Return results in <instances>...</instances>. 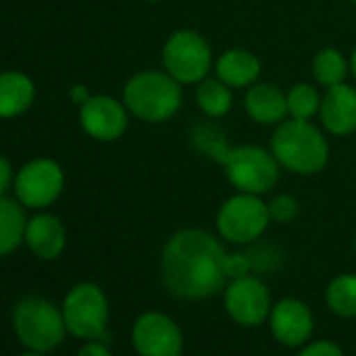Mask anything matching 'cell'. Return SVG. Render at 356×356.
I'll use <instances>...</instances> for the list:
<instances>
[{
    "label": "cell",
    "mask_w": 356,
    "mask_h": 356,
    "mask_svg": "<svg viewBox=\"0 0 356 356\" xmlns=\"http://www.w3.org/2000/svg\"><path fill=\"white\" fill-rule=\"evenodd\" d=\"M321 92L314 84L298 82L287 90V111L293 120H312L321 109Z\"/></svg>",
    "instance_id": "obj_23"
},
{
    "label": "cell",
    "mask_w": 356,
    "mask_h": 356,
    "mask_svg": "<svg viewBox=\"0 0 356 356\" xmlns=\"http://www.w3.org/2000/svg\"><path fill=\"white\" fill-rule=\"evenodd\" d=\"M225 308L237 325L256 327L264 323L273 310L270 291L254 275L231 279L225 287Z\"/></svg>",
    "instance_id": "obj_11"
},
{
    "label": "cell",
    "mask_w": 356,
    "mask_h": 356,
    "mask_svg": "<svg viewBox=\"0 0 356 356\" xmlns=\"http://www.w3.org/2000/svg\"><path fill=\"white\" fill-rule=\"evenodd\" d=\"M24 356H40V352H32V354H24Z\"/></svg>",
    "instance_id": "obj_30"
},
{
    "label": "cell",
    "mask_w": 356,
    "mask_h": 356,
    "mask_svg": "<svg viewBox=\"0 0 356 356\" xmlns=\"http://www.w3.org/2000/svg\"><path fill=\"white\" fill-rule=\"evenodd\" d=\"M233 88L227 86L220 78H206L200 84H195V103L197 109L210 118L220 120L233 109Z\"/></svg>",
    "instance_id": "obj_19"
},
{
    "label": "cell",
    "mask_w": 356,
    "mask_h": 356,
    "mask_svg": "<svg viewBox=\"0 0 356 356\" xmlns=\"http://www.w3.org/2000/svg\"><path fill=\"white\" fill-rule=\"evenodd\" d=\"M145 3H161V0H145Z\"/></svg>",
    "instance_id": "obj_31"
},
{
    "label": "cell",
    "mask_w": 356,
    "mask_h": 356,
    "mask_svg": "<svg viewBox=\"0 0 356 356\" xmlns=\"http://www.w3.org/2000/svg\"><path fill=\"white\" fill-rule=\"evenodd\" d=\"M318 118L323 128L333 136H350L356 132V88L341 82L325 88Z\"/></svg>",
    "instance_id": "obj_14"
},
{
    "label": "cell",
    "mask_w": 356,
    "mask_h": 356,
    "mask_svg": "<svg viewBox=\"0 0 356 356\" xmlns=\"http://www.w3.org/2000/svg\"><path fill=\"white\" fill-rule=\"evenodd\" d=\"M354 250H356V237H354Z\"/></svg>",
    "instance_id": "obj_32"
},
{
    "label": "cell",
    "mask_w": 356,
    "mask_h": 356,
    "mask_svg": "<svg viewBox=\"0 0 356 356\" xmlns=\"http://www.w3.org/2000/svg\"><path fill=\"white\" fill-rule=\"evenodd\" d=\"M214 72L216 78H220L227 86L239 90V88H250L252 84L258 82L262 74V63L252 51L235 47V49H227L216 59Z\"/></svg>",
    "instance_id": "obj_16"
},
{
    "label": "cell",
    "mask_w": 356,
    "mask_h": 356,
    "mask_svg": "<svg viewBox=\"0 0 356 356\" xmlns=\"http://www.w3.org/2000/svg\"><path fill=\"white\" fill-rule=\"evenodd\" d=\"M214 51L204 34L195 30H176L161 49L163 70L183 86L200 84L214 70Z\"/></svg>",
    "instance_id": "obj_5"
},
{
    "label": "cell",
    "mask_w": 356,
    "mask_h": 356,
    "mask_svg": "<svg viewBox=\"0 0 356 356\" xmlns=\"http://www.w3.org/2000/svg\"><path fill=\"white\" fill-rule=\"evenodd\" d=\"M218 163L225 168V174L229 183L239 193H252V195H266L270 193L279 178H281V165L270 149L260 145H229Z\"/></svg>",
    "instance_id": "obj_4"
},
{
    "label": "cell",
    "mask_w": 356,
    "mask_h": 356,
    "mask_svg": "<svg viewBox=\"0 0 356 356\" xmlns=\"http://www.w3.org/2000/svg\"><path fill=\"white\" fill-rule=\"evenodd\" d=\"M183 84L165 70H143L124 86V105L147 124H163L183 107Z\"/></svg>",
    "instance_id": "obj_3"
},
{
    "label": "cell",
    "mask_w": 356,
    "mask_h": 356,
    "mask_svg": "<svg viewBox=\"0 0 356 356\" xmlns=\"http://www.w3.org/2000/svg\"><path fill=\"white\" fill-rule=\"evenodd\" d=\"M270 151L279 165L298 176H312L329 163V143L310 120H285L270 136Z\"/></svg>",
    "instance_id": "obj_2"
},
{
    "label": "cell",
    "mask_w": 356,
    "mask_h": 356,
    "mask_svg": "<svg viewBox=\"0 0 356 356\" xmlns=\"http://www.w3.org/2000/svg\"><path fill=\"white\" fill-rule=\"evenodd\" d=\"M26 227L22 206L0 195V256L11 254L26 239Z\"/></svg>",
    "instance_id": "obj_20"
},
{
    "label": "cell",
    "mask_w": 356,
    "mask_h": 356,
    "mask_svg": "<svg viewBox=\"0 0 356 356\" xmlns=\"http://www.w3.org/2000/svg\"><path fill=\"white\" fill-rule=\"evenodd\" d=\"M78 356H113V354H111V350L107 348L105 341H101V339H90L86 346L80 348Z\"/></svg>",
    "instance_id": "obj_27"
},
{
    "label": "cell",
    "mask_w": 356,
    "mask_h": 356,
    "mask_svg": "<svg viewBox=\"0 0 356 356\" xmlns=\"http://www.w3.org/2000/svg\"><path fill=\"white\" fill-rule=\"evenodd\" d=\"M298 356H343V352L335 341L321 339V341H312V343L304 346Z\"/></svg>",
    "instance_id": "obj_25"
},
{
    "label": "cell",
    "mask_w": 356,
    "mask_h": 356,
    "mask_svg": "<svg viewBox=\"0 0 356 356\" xmlns=\"http://www.w3.org/2000/svg\"><path fill=\"white\" fill-rule=\"evenodd\" d=\"M243 107L250 120L262 126H279L287 120V92L273 82H256L245 90Z\"/></svg>",
    "instance_id": "obj_15"
},
{
    "label": "cell",
    "mask_w": 356,
    "mask_h": 356,
    "mask_svg": "<svg viewBox=\"0 0 356 356\" xmlns=\"http://www.w3.org/2000/svg\"><path fill=\"white\" fill-rule=\"evenodd\" d=\"M109 304L95 283L76 285L63 302V321L72 335L80 339H103L107 335Z\"/></svg>",
    "instance_id": "obj_8"
},
{
    "label": "cell",
    "mask_w": 356,
    "mask_h": 356,
    "mask_svg": "<svg viewBox=\"0 0 356 356\" xmlns=\"http://www.w3.org/2000/svg\"><path fill=\"white\" fill-rule=\"evenodd\" d=\"M350 3H354V5H356V0H350Z\"/></svg>",
    "instance_id": "obj_33"
},
{
    "label": "cell",
    "mask_w": 356,
    "mask_h": 356,
    "mask_svg": "<svg viewBox=\"0 0 356 356\" xmlns=\"http://www.w3.org/2000/svg\"><path fill=\"white\" fill-rule=\"evenodd\" d=\"M132 346L138 356H183V331L168 314L151 310L136 318Z\"/></svg>",
    "instance_id": "obj_10"
},
{
    "label": "cell",
    "mask_w": 356,
    "mask_h": 356,
    "mask_svg": "<svg viewBox=\"0 0 356 356\" xmlns=\"http://www.w3.org/2000/svg\"><path fill=\"white\" fill-rule=\"evenodd\" d=\"M327 306L341 318H356V275L343 273L331 279L325 291Z\"/></svg>",
    "instance_id": "obj_22"
},
{
    "label": "cell",
    "mask_w": 356,
    "mask_h": 356,
    "mask_svg": "<svg viewBox=\"0 0 356 356\" xmlns=\"http://www.w3.org/2000/svg\"><path fill=\"white\" fill-rule=\"evenodd\" d=\"M65 185V174L55 159H34L15 178L17 200L28 208H47L57 202Z\"/></svg>",
    "instance_id": "obj_9"
},
{
    "label": "cell",
    "mask_w": 356,
    "mask_h": 356,
    "mask_svg": "<svg viewBox=\"0 0 356 356\" xmlns=\"http://www.w3.org/2000/svg\"><path fill=\"white\" fill-rule=\"evenodd\" d=\"M227 258L229 252L214 233L204 229L176 231L161 250L163 287L178 300H208L229 283Z\"/></svg>",
    "instance_id": "obj_1"
},
{
    "label": "cell",
    "mask_w": 356,
    "mask_h": 356,
    "mask_svg": "<svg viewBox=\"0 0 356 356\" xmlns=\"http://www.w3.org/2000/svg\"><path fill=\"white\" fill-rule=\"evenodd\" d=\"M13 325L22 343L34 352H49L57 348L67 331L63 312H59L49 300L34 296L24 298L15 306Z\"/></svg>",
    "instance_id": "obj_7"
},
{
    "label": "cell",
    "mask_w": 356,
    "mask_h": 356,
    "mask_svg": "<svg viewBox=\"0 0 356 356\" xmlns=\"http://www.w3.org/2000/svg\"><path fill=\"white\" fill-rule=\"evenodd\" d=\"M34 82L22 72L0 74V118L22 115L34 103Z\"/></svg>",
    "instance_id": "obj_18"
},
{
    "label": "cell",
    "mask_w": 356,
    "mask_h": 356,
    "mask_svg": "<svg viewBox=\"0 0 356 356\" xmlns=\"http://www.w3.org/2000/svg\"><path fill=\"white\" fill-rule=\"evenodd\" d=\"M266 204H268L270 220L279 222V225H287V222L296 220L300 214V202H298V197H293L289 193H277Z\"/></svg>",
    "instance_id": "obj_24"
},
{
    "label": "cell",
    "mask_w": 356,
    "mask_h": 356,
    "mask_svg": "<svg viewBox=\"0 0 356 356\" xmlns=\"http://www.w3.org/2000/svg\"><path fill=\"white\" fill-rule=\"evenodd\" d=\"M128 107L113 97L97 95L80 105V124L95 140L111 143L124 136L128 128Z\"/></svg>",
    "instance_id": "obj_12"
},
{
    "label": "cell",
    "mask_w": 356,
    "mask_h": 356,
    "mask_svg": "<svg viewBox=\"0 0 356 356\" xmlns=\"http://www.w3.org/2000/svg\"><path fill=\"white\" fill-rule=\"evenodd\" d=\"M268 323L275 339L287 348L304 346L314 329V318L310 308L296 298L279 300L268 314Z\"/></svg>",
    "instance_id": "obj_13"
},
{
    "label": "cell",
    "mask_w": 356,
    "mask_h": 356,
    "mask_svg": "<svg viewBox=\"0 0 356 356\" xmlns=\"http://www.w3.org/2000/svg\"><path fill=\"white\" fill-rule=\"evenodd\" d=\"M26 241L38 258L53 260L65 248V229L57 216L38 214L26 227Z\"/></svg>",
    "instance_id": "obj_17"
},
{
    "label": "cell",
    "mask_w": 356,
    "mask_h": 356,
    "mask_svg": "<svg viewBox=\"0 0 356 356\" xmlns=\"http://www.w3.org/2000/svg\"><path fill=\"white\" fill-rule=\"evenodd\" d=\"M90 99V95H88V90H86V86H82V84H78V86H74L72 88V101L74 103H86Z\"/></svg>",
    "instance_id": "obj_28"
},
{
    "label": "cell",
    "mask_w": 356,
    "mask_h": 356,
    "mask_svg": "<svg viewBox=\"0 0 356 356\" xmlns=\"http://www.w3.org/2000/svg\"><path fill=\"white\" fill-rule=\"evenodd\" d=\"M348 74H350V61L341 55V51L333 47L321 49L312 59L314 82L323 88H331L346 82Z\"/></svg>",
    "instance_id": "obj_21"
},
{
    "label": "cell",
    "mask_w": 356,
    "mask_h": 356,
    "mask_svg": "<svg viewBox=\"0 0 356 356\" xmlns=\"http://www.w3.org/2000/svg\"><path fill=\"white\" fill-rule=\"evenodd\" d=\"M268 204L262 195L252 193H235L218 208L216 214V231L218 235L235 245H248L260 239L270 225Z\"/></svg>",
    "instance_id": "obj_6"
},
{
    "label": "cell",
    "mask_w": 356,
    "mask_h": 356,
    "mask_svg": "<svg viewBox=\"0 0 356 356\" xmlns=\"http://www.w3.org/2000/svg\"><path fill=\"white\" fill-rule=\"evenodd\" d=\"M13 183V168H11V161L5 157V155H0V195H5L9 191Z\"/></svg>",
    "instance_id": "obj_26"
},
{
    "label": "cell",
    "mask_w": 356,
    "mask_h": 356,
    "mask_svg": "<svg viewBox=\"0 0 356 356\" xmlns=\"http://www.w3.org/2000/svg\"><path fill=\"white\" fill-rule=\"evenodd\" d=\"M350 74H352V78H354V82H356V49H354L352 55H350Z\"/></svg>",
    "instance_id": "obj_29"
}]
</instances>
